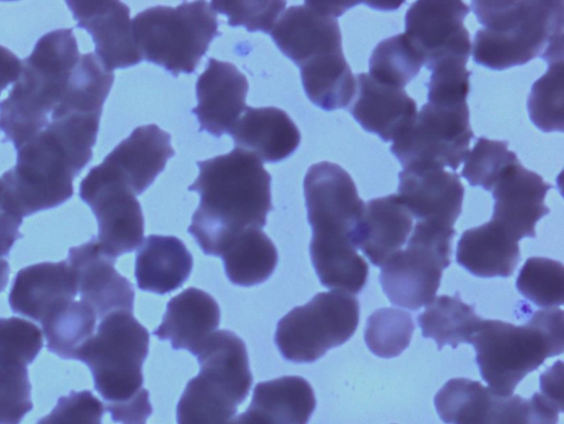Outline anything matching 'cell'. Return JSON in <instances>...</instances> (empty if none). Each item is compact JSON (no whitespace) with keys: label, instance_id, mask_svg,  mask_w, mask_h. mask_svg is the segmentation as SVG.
I'll return each mask as SVG.
<instances>
[{"label":"cell","instance_id":"obj_1","mask_svg":"<svg viewBox=\"0 0 564 424\" xmlns=\"http://www.w3.org/2000/svg\"><path fill=\"white\" fill-rule=\"evenodd\" d=\"M197 165L198 176L188 191L198 193L200 200L188 232L205 254L221 257L243 231L265 225L272 209L271 175L260 160L238 148Z\"/></svg>","mask_w":564,"mask_h":424},{"label":"cell","instance_id":"obj_2","mask_svg":"<svg viewBox=\"0 0 564 424\" xmlns=\"http://www.w3.org/2000/svg\"><path fill=\"white\" fill-rule=\"evenodd\" d=\"M303 185L312 227L310 254L319 282L328 289L359 293L367 282L368 264L355 242L365 209L355 182L340 165L323 161L308 167Z\"/></svg>","mask_w":564,"mask_h":424},{"label":"cell","instance_id":"obj_3","mask_svg":"<svg viewBox=\"0 0 564 424\" xmlns=\"http://www.w3.org/2000/svg\"><path fill=\"white\" fill-rule=\"evenodd\" d=\"M149 341V331L132 312L118 309L100 319L94 335L75 355V360L89 368L113 422L145 424L152 414L142 374Z\"/></svg>","mask_w":564,"mask_h":424},{"label":"cell","instance_id":"obj_4","mask_svg":"<svg viewBox=\"0 0 564 424\" xmlns=\"http://www.w3.org/2000/svg\"><path fill=\"white\" fill-rule=\"evenodd\" d=\"M479 29L473 43L478 65L502 70L535 57L563 61V1H471Z\"/></svg>","mask_w":564,"mask_h":424},{"label":"cell","instance_id":"obj_5","mask_svg":"<svg viewBox=\"0 0 564 424\" xmlns=\"http://www.w3.org/2000/svg\"><path fill=\"white\" fill-rule=\"evenodd\" d=\"M79 58L73 29L50 31L37 40L31 54L22 61L11 91L0 102L3 142H12L18 150L48 123Z\"/></svg>","mask_w":564,"mask_h":424},{"label":"cell","instance_id":"obj_6","mask_svg":"<svg viewBox=\"0 0 564 424\" xmlns=\"http://www.w3.org/2000/svg\"><path fill=\"white\" fill-rule=\"evenodd\" d=\"M563 314L561 308L539 309L520 326L481 318L469 344L481 378L494 393L512 395L528 373L563 352Z\"/></svg>","mask_w":564,"mask_h":424},{"label":"cell","instance_id":"obj_7","mask_svg":"<svg viewBox=\"0 0 564 424\" xmlns=\"http://www.w3.org/2000/svg\"><path fill=\"white\" fill-rule=\"evenodd\" d=\"M196 357L199 372L180 398L177 424H229L252 384L246 345L229 329L216 330Z\"/></svg>","mask_w":564,"mask_h":424},{"label":"cell","instance_id":"obj_8","mask_svg":"<svg viewBox=\"0 0 564 424\" xmlns=\"http://www.w3.org/2000/svg\"><path fill=\"white\" fill-rule=\"evenodd\" d=\"M131 32L141 58L174 76L194 73L210 42L220 35L216 13L205 1L148 8L132 19Z\"/></svg>","mask_w":564,"mask_h":424},{"label":"cell","instance_id":"obj_9","mask_svg":"<svg viewBox=\"0 0 564 424\" xmlns=\"http://www.w3.org/2000/svg\"><path fill=\"white\" fill-rule=\"evenodd\" d=\"M82 172L63 143L44 127L17 150V164L1 176V203L23 219L55 208L74 194Z\"/></svg>","mask_w":564,"mask_h":424},{"label":"cell","instance_id":"obj_10","mask_svg":"<svg viewBox=\"0 0 564 424\" xmlns=\"http://www.w3.org/2000/svg\"><path fill=\"white\" fill-rule=\"evenodd\" d=\"M455 235L454 227L416 220L406 247L381 267L379 282L391 304L417 311L436 297Z\"/></svg>","mask_w":564,"mask_h":424},{"label":"cell","instance_id":"obj_11","mask_svg":"<svg viewBox=\"0 0 564 424\" xmlns=\"http://www.w3.org/2000/svg\"><path fill=\"white\" fill-rule=\"evenodd\" d=\"M358 322L359 303L352 294L338 290L319 292L278 322L275 345L289 361L313 362L346 343Z\"/></svg>","mask_w":564,"mask_h":424},{"label":"cell","instance_id":"obj_12","mask_svg":"<svg viewBox=\"0 0 564 424\" xmlns=\"http://www.w3.org/2000/svg\"><path fill=\"white\" fill-rule=\"evenodd\" d=\"M474 133L468 105L426 102L412 123L392 142V154L403 167L434 165L456 171L469 152Z\"/></svg>","mask_w":564,"mask_h":424},{"label":"cell","instance_id":"obj_13","mask_svg":"<svg viewBox=\"0 0 564 424\" xmlns=\"http://www.w3.org/2000/svg\"><path fill=\"white\" fill-rule=\"evenodd\" d=\"M79 197L94 213L100 248L117 259L139 248L144 218L140 203L126 181L101 162L90 168L79 184Z\"/></svg>","mask_w":564,"mask_h":424},{"label":"cell","instance_id":"obj_14","mask_svg":"<svg viewBox=\"0 0 564 424\" xmlns=\"http://www.w3.org/2000/svg\"><path fill=\"white\" fill-rule=\"evenodd\" d=\"M563 407L542 393L530 399L500 396L480 382L467 380L452 395L446 424H557Z\"/></svg>","mask_w":564,"mask_h":424},{"label":"cell","instance_id":"obj_15","mask_svg":"<svg viewBox=\"0 0 564 424\" xmlns=\"http://www.w3.org/2000/svg\"><path fill=\"white\" fill-rule=\"evenodd\" d=\"M469 11L462 1H416L410 6L404 33L427 69L448 58L468 61L471 44L464 20Z\"/></svg>","mask_w":564,"mask_h":424},{"label":"cell","instance_id":"obj_16","mask_svg":"<svg viewBox=\"0 0 564 424\" xmlns=\"http://www.w3.org/2000/svg\"><path fill=\"white\" fill-rule=\"evenodd\" d=\"M278 48L300 68L307 70L344 55L336 18L308 1L291 6L270 32Z\"/></svg>","mask_w":564,"mask_h":424},{"label":"cell","instance_id":"obj_17","mask_svg":"<svg viewBox=\"0 0 564 424\" xmlns=\"http://www.w3.org/2000/svg\"><path fill=\"white\" fill-rule=\"evenodd\" d=\"M66 261L74 271L80 301L98 319L118 309L133 312V285L115 269L116 259L102 251L96 237L69 248Z\"/></svg>","mask_w":564,"mask_h":424},{"label":"cell","instance_id":"obj_18","mask_svg":"<svg viewBox=\"0 0 564 424\" xmlns=\"http://www.w3.org/2000/svg\"><path fill=\"white\" fill-rule=\"evenodd\" d=\"M459 175L434 165H411L399 173L398 196L413 218L454 227L462 213Z\"/></svg>","mask_w":564,"mask_h":424},{"label":"cell","instance_id":"obj_19","mask_svg":"<svg viewBox=\"0 0 564 424\" xmlns=\"http://www.w3.org/2000/svg\"><path fill=\"white\" fill-rule=\"evenodd\" d=\"M552 187L541 175L525 168L520 162L509 166L492 188L491 220L517 241L536 236V222L550 213L544 204Z\"/></svg>","mask_w":564,"mask_h":424},{"label":"cell","instance_id":"obj_20","mask_svg":"<svg viewBox=\"0 0 564 424\" xmlns=\"http://www.w3.org/2000/svg\"><path fill=\"white\" fill-rule=\"evenodd\" d=\"M77 26L85 29L95 43V54L113 70L139 64L129 7L120 1H66Z\"/></svg>","mask_w":564,"mask_h":424},{"label":"cell","instance_id":"obj_21","mask_svg":"<svg viewBox=\"0 0 564 424\" xmlns=\"http://www.w3.org/2000/svg\"><path fill=\"white\" fill-rule=\"evenodd\" d=\"M247 77L231 63L209 58L196 83L197 106L192 110L199 131L214 137L229 133L247 108Z\"/></svg>","mask_w":564,"mask_h":424},{"label":"cell","instance_id":"obj_22","mask_svg":"<svg viewBox=\"0 0 564 424\" xmlns=\"http://www.w3.org/2000/svg\"><path fill=\"white\" fill-rule=\"evenodd\" d=\"M76 295V278L65 260L40 262L18 271L8 301L13 313L42 324Z\"/></svg>","mask_w":564,"mask_h":424},{"label":"cell","instance_id":"obj_23","mask_svg":"<svg viewBox=\"0 0 564 424\" xmlns=\"http://www.w3.org/2000/svg\"><path fill=\"white\" fill-rule=\"evenodd\" d=\"M356 79V94L349 112L370 133L384 142L393 141L414 120L415 101L402 89L376 81L366 73Z\"/></svg>","mask_w":564,"mask_h":424},{"label":"cell","instance_id":"obj_24","mask_svg":"<svg viewBox=\"0 0 564 424\" xmlns=\"http://www.w3.org/2000/svg\"><path fill=\"white\" fill-rule=\"evenodd\" d=\"M220 322V309L207 292L188 287L172 297L162 323L153 331L161 340H170L172 348L186 349L196 356Z\"/></svg>","mask_w":564,"mask_h":424},{"label":"cell","instance_id":"obj_25","mask_svg":"<svg viewBox=\"0 0 564 424\" xmlns=\"http://www.w3.org/2000/svg\"><path fill=\"white\" fill-rule=\"evenodd\" d=\"M413 216L397 194L365 203L356 231V247L373 265L382 267L406 243Z\"/></svg>","mask_w":564,"mask_h":424},{"label":"cell","instance_id":"obj_26","mask_svg":"<svg viewBox=\"0 0 564 424\" xmlns=\"http://www.w3.org/2000/svg\"><path fill=\"white\" fill-rule=\"evenodd\" d=\"M173 155L170 133L151 123L135 128L102 162L112 167L135 195H140Z\"/></svg>","mask_w":564,"mask_h":424},{"label":"cell","instance_id":"obj_27","mask_svg":"<svg viewBox=\"0 0 564 424\" xmlns=\"http://www.w3.org/2000/svg\"><path fill=\"white\" fill-rule=\"evenodd\" d=\"M236 148L261 162H279L299 146L301 133L289 115L276 107H248L229 131Z\"/></svg>","mask_w":564,"mask_h":424},{"label":"cell","instance_id":"obj_28","mask_svg":"<svg viewBox=\"0 0 564 424\" xmlns=\"http://www.w3.org/2000/svg\"><path fill=\"white\" fill-rule=\"evenodd\" d=\"M193 268V257L174 236L150 235L140 244L134 265L141 291L166 294L181 287Z\"/></svg>","mask_w":564,"mask_h":424},{"label":"cell","instance_id":"obj_29","mask_svg":"<svg viewBox=\"0 0 564 424\" xmlns=\"http://www.w3.org/2000/svg\"><path fill=\"white\" fill-rule=\"evenodd\" d=\"M520 258L519 241L494 220L465 230L457 243V263L480 278H508Z\"/></svg>","mask_w":564,"mask_h":424},{"label":"cell","instance_id":"obj_30","mask_svg":"<svg viewBox=\"0 0 564 424\" xmlns=\"http://www.w3.org/2000/svg\"><path fill=\"white\" fill-rule=\"evenodd\" d=\"M316 406L314 391L304 378L285 376L259 382L249 410L265 424H307Z\"/></svg>","mask_w":564,"mask_h":424},{"label":"cell","instance_id":"obj_31","mask_svg":"<svg viewBox=\"0 0 564 424\" xmlns=\"http://www.w3.org/2000/svg\"><path fill=\"white\" fill-rule=\"evenodd\" d=\"M221 259L231 283L252 286L272 275L278 263V250L262 229L250 228L230 243Z\"/></svg>","mask_w":564,"mask_h":424},{"label":"cell","instance_id":"obj_32","mask_svg":"<svg viewBox=\"0 0 564 424\" xmlns=\"http://www.w3.org/2000/svg\"><path fill=\"white\" fill-rule=\"evenodd\" d=\"M480 320L474 306L464 303L459 293L435 297L417 317L422 336L434 339L438 350L445 345L456 348L469 344Z\"/></svg>","mask_w":564,"mask_h":424},{"label":"cell","instance_id":"obj_33","mask_svg":"<svg viewBox=\"0 0 564 424\" xmlns=\"http://www.w3.org/2000/svg\"><path fill=\"white\" fill-rule=\"evenodd\" d=\"M95 311L83 301H72L42 325L46 348L63 359H75L78 349L94 335Z\"/></svg>","mask_w":564,"mask_h":424},{"label":"cell","instance_id":"obj_34","mask_svg":"<svg viewBox=\"0 0 564 424\" xmlns=\"http://www.w3.org/2000/svg\"><path fill=\"white\" fill-rule=\"evenodd\" d=\"M423 59L405 33L379 42L369 58V76L378 83L402 88L414 79Z\"/></svg>","mask_w":564,"mask_h":424},{"label":"cell","instance_id":"obj_35","mask_svg":"<svg viewBox=\"0 0 564 424\" xmlns=\"http://www.w3.org/2000/svg\"><path fill=\"white\" fill-rule=\"evenodd\" d=\"M544 75L534 81L527 100L533 124L543 132L563 131L564 64H547Z\"/></svg>","mask_w":564,"mask_h":424},{"label":"cell","instance_id":"obj_36","mask_svg":"<svg viewBox=\"0 0 564 424\" xmlns=\"http://www.w3.org/2000/svg\"><path fill=\"white\" fill-rule=\"evenodd\" d=\"M414 324L409 312L394 307L375 311L368 318L365 341L380 358H394L410 345Z\"/></svg>","mask_w":564,"mask_h":424},{"label":"cell","instance_id":"obj_37","mask_svg":"<svg viewBox=\"0 0 564 424\" xmlns=\"http://www.w3.org/2000/svg\"><path fill=\"white\" fill-rule=\"evenodd\" d=\"M516 285L527 300L538 306H560L564 297V267L549 258H529L519 272Z\"/></svg>","mask_w":564,"mask_h":424},{"label":"cell","instance_id":"obj_38","mask_svg":"<svg viewBox=\"0 0 564 424\" xmlns=\"http://www.w3.org/2000/svg\"><path fill=\"white\" fill-rule=\"evenodd\" d=\"M507 140H489L478 138L471 151L464 160L462 176L471 186L492 191L502 173L512 164L519 162L514 152L508 150Z\"/></svg>","mask_w":564,"mask_h":424},{"label":"cell","instance_id":"obj_39","mask_svg":"<svg viewBox=\"0 0 564 424\" xmlns=\"http://www.w3.org/2000/svg\"><path fill=\"white\" fill-rule=\"evenodd\" d=\"M43 347L41 329L20 318H0V365L26 367Z\"/></svg>","mask_w":564,"mask_h":424},{"label":"cell","instance_id":"obj_40","mask_svg":"<svg viewBox=\"0 0 564 424\" xmlns=\"http://www.w3.org/2000/svg\"><path fill=\"white\" fill-rule=\"evenodd\" d=\"M466 64L467 62L457 58L436 64L426 84L427 102L442 106L467 104L471 72L466 68Z\"/></svg>","mask_w":564,"mask_h":424},{"label":"cell","instance_id":"obj_41","mask_svg":"<svg viewBox=\"0 0 564 424\" xmlns=\"http://www.w3.org/2000/svg\"><path fill=\"white\" fill-rule=\"evenodd\" d=\"M214 12L228 18L230 26H242L249 32L270 33L283 12L285 1H213Z\"/></svg>","mask_w":564,"mask_h":424},{"label":"cell","instance_id":"obj_42","mask_svg":"<svg viewBox=\"0 0 564 424\" xmlns=\"http://www.w3.org/2000/svg\"><path fill=\"white\" fill-rule=\"evenodd\" d=\"M25 367L0 365V424H20L33 409Z\"/></svg>","mask_w":564,"mask_h":424},{"label":"cell","instance_id":"obj_43","mask_svg":"<svg viewBox=\"0 0 564 424\" xmlns=\"http://www.w3.org/2000/svg\"><path fill=\"white\" fill-rule=\"evenodd\" d=\"M104 413L102 402L91 391H70L36 424H101Z\"/></svg>","mask_w":564,"mask_h":424},{"label":"cell","instance_id":"obj_44","mask_svg":"<svg viewBox=\"0 0 564 424\" xmlns=\"http://www.w3.org/2000/svg\"><path fill=\"white\" fill-rule=\"evenodd\" d=\"M22 61L9 48L0 45V95L20 76Z\"/></svg>","mask_w":564,"mask_h":424},{"label":"cell","instance_id":"obj_45","mask_svg":"<svg viewBox=\"0 0 564 424\" xmlns=\"http://www.w3.org/2000/svg\"><path fill=\"white\" fill-rule=\"evenodd\" d=\"M311 6L337 19L358 2L350 1H308Z\"/></svg>","mask_w":564,"mask_h":424},{"label":"cell","instance_id":"obj_46","mask_svg":"<svg viewBox=\"0 0 564 424\" xmlns=\"http://www.w3.org/2000/svg\"><path fill=\"white\" fill-rule=\"evenodd\" d=\"M229 424H265L256 413L249 409L246 412L235 416Z\"/></svg>","mask_w":564,"mask_h":424},{"label":"cell","instance_id":"obj_47","mask_svg":"<svg viewBox=\"0 0 564 424\" xmlns=\"http://www.w3.org/2000/svg\"><path fill=\"white\" fill-rule=\"evenodd\" d=\"M9 271L10 267L8 261L0 257V292H3L8 284Z\"/></svg>","mask_w":564,"mask_h":424},{"label":"cell","instance_id":"obj_48","mask_svg":"<svg viewBox=\"0 0 564 424\" xmlns=\"http://www.w3.org/2000/svg\"><path fill=\"white\" fill-rule=\"evenodd\" d=\"M0 204H1V180H0Z\"/></svg>","mask_w":564,"mask_h":424}]
</instances>
